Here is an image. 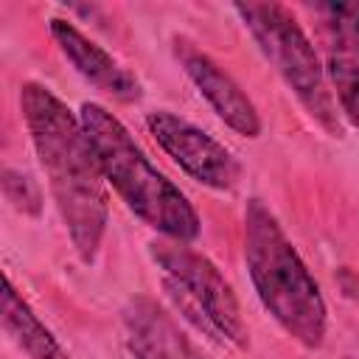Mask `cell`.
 Returning <instances> with one entry per match:
<instances>
[{"instance_id": "obj_1", "label": "cell", "mask_w": 359, "mask_h": 359, "mask_svg": "<svg viewBox=\"0 0 359 359\" xmlns=\"http://www.w3.org/2000/svg\"><path fill=\"white\" fill-rule=\"evenodd\" d=\"M20 109L70 244L93 264L107 233L109 196L81 118L39 81H22Z\"/></svg>"}, {"instance_id": "obj_2", "label": "cell", "mask_w": 359, "mask_h": 359, "mask_svg": "<svg viewBox=\"0 0 359 359\" xmlns=\"http://www.w3.org/2000/svg\"><path fill=\"white\" fill-rule=\"evenodd\" d=\"M244 264L264 311L297 345L317 351L328 331L325 297L278 216L258 196L244 205Z\"/></svg>"}, {"instance_id": "obj_3", "label": "cell", "mask_w": 359, "mask_h": 359, "mask_svg": "<svg viewBox=\"0 0 359 359\" xmlns=\"http://www.w3.org/2000/svg\"><path fill=\"white\" fill-rule=\"evenodd\" d=\"M79 118L98 168L121 202L163 238L185 244L196 241L202 233L196 208L188 202L180 185H174L157 165L149 163L146 151L137 146L121 118L95 101H84Z\"/></svg>"}, {"instance_id": "obj_4", "label": "cell", "mask_w": 359, "mask_h": 359, "mask_svg": "<svg viewBox=\"0 0 359 359\" xmlns=\"http://www.w3.org/2000/svg\"><path fill=\"white\" fill-rule=\"evenodd\" d=\"M233 11L306 115L331 137H342L339 107L328 87L325 65L297 17L283 3H233Z\"/></svg>"}, {"instance_id": "obj_5", "label": "cell", "mask_w": 359, "mask_h": 359, "mask_svg": "<svg viewBox=\"0 0 359 359\" xmlns=\"http://www.w3.org/2000/svg\"><path fill=\"white\" fill-rule=\"evenodd\" d=\"M149 255L160 269L165 294L188 323L222 345H233L238 351L250 348V331L238 297L208 255L185 241L163 236L149 241Z\"/></svg>"}, {"instance_id": "obj_6", "label": "cell", "mask_w": 359, "mask_h": 359, "mask_svg": "<svg viewBox=\"0 0 359 359\" xmlns=\"http://www.w3.org/2000/svg\"><path fill=\"white\" fill-rule=\"evenodd\" d=\"M146 129L157 146L196 182L213 191H233L241 180V163L213 135L171 109L146 112Z\"/></svg>"}, {"instance_id": "obj_7", "label": "cell", "mask_w": 359, "mask_h": 359, "mask_svg": "<svg viewBox=\"0 0 359 359\" xmlns=\"http://www.w3.org/2000/svg\"><path fill=\"white\" fill-rule=\"evenodd\" d=\"M174 56H177L180 67L185 70V76L199 90V95L210 104V109L236 135H241V137H258L261 135L264 123H261V115H258L255 104L250 101V95L238 87V81L213 56L199 50L185 36H174Z\"/></svg>"}, {"instance_id": "obj_8", "label": "cell", "mask_w": 359, "mask_h": 359, "mask_svg": "<svg viewBox=\"0 0 359 359\" xmlns=\"http://www.w3.org/2000/svg\"><path fill=\"white\" fill-rule=\"evenodd\" d=\"M48 31L62 50V56L73 65V70L90 81L104 95H112L121 104H135L143 98V84L135 73H129L107 48H101L95 39H90L84 31H79L70 20L53 17L48 20Z\"/></svg>"}, {"instance_id": "obj_9", "label": "cell", "mask_w": 359, "mask_h": 359, "mask_svg": "<svg viewBox=\"0 0 359 359\" xmlns=\"http://www.w3.org/2000/svg\"><path fill=\"white\" fill-rule=\"evenodd\" d=\"M123 342L132 359H205L177 320L149 294H135L121 309Z\"/></svg>"}, {"instance_id": "obj_10", "label": "cell", "mask_w": 359, "mask_h": 359, "mask_svg": "<svg viewBox=\"0 0 359 359\" xmlns=\"http://www.w3.org/2000/svg\"><path fill=\"white\" fill-rule=\"evenodd\" d=\"M3 331L31 359H70V353L62 348V342L53 337V331L36 317V311L17 292V286L8 275L3 280Z\"/></svg>"}, {"instance_id": "obj_11", "label": "cell", "mask_w": 359, "mask_h": 359, "mask_svg": "<svg viewBox=\"0 0 359 359\" xmlns=\"http://www.w3.org/2000/svg\"><path fill=\"white\" fill-rule=\"evenodd\" d=\"M325 79L339 115L359 132V56L331 45L325 56Z\"/></svg>"}, {"instance_id": "obj_12", "label": "cell", "mask_w": 359, "mask_h": 359, "mask_svg": "<svg viewBox=\"0 0 359 359\" xmlns=\"http://www.w3.org/2000/svg\"><path fill=\"white\" fill-rule=\"evenodd\" d=\"M317 14L328 31V42L359 56V0L356 3H320Z\"/></svg>"}, {"instance_id": "obj_13", "label": "cell", "mask_w": 359, "mask_h": 359, "mask_svg": "<svg viewBox=\"0 0 359 359\" xmlns=\"http://www.w3.org/2000/svg\"><path fill=\"white\" fill-rule=\"evenodd\" d=\"M3 194L6 199L20 210V213H28V216H36L42 202H39V188L34 185L31 177L14 171V168H3Z\"/></svg>"}]
</instances>
